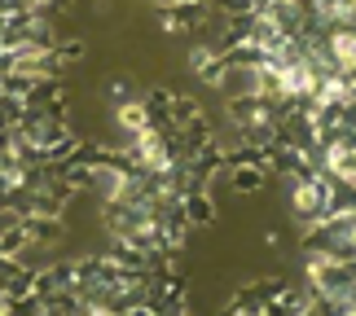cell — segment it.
Wrapping results in <instances>:
<instances>
[{
  "mask_svg": "<svg viewBox=\"0 0 356 316\" xmlns=\"http://www.w3.org/2000/svg\"><path fill=\"white\" fill-rule=\"evenodd\" d=\"M111 123L119 136H136L145 128L159 123V97H145V92H132L128 84H119L111 92Z\"/></svg>",
  "mask_w": 356,
  "mask_h": 316,
  "instance_id": "obj_1",
  "label": "cell"
},
{
  "mask_svg": "<svg viewBox=\"0 0 356 316\" xmlns=\"http://www.w3.org/2000/svg\"><path fill=\"white\" fill-rule=\"evenodd\" d=\"M321 53H325V66H330V71L356 79V26H325Z\"/></svg>",
  "mask_w": 356,
  "mask_h": 316,
  "instance_id": "obj_2",
  "label": "cell"
}]
</instances>
